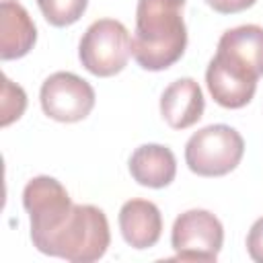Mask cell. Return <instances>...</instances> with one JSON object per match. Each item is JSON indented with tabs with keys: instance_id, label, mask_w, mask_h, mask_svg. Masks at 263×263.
Returning a JSON list of instances; mask_svg holds the SVG:
<instances>
[{
	"instance_id": "30bf717a",
	"label": "cell",
	"mask_w": 263,
	"mask_h": 263,
	"mask_svg": "<svg viewBox=\"0 0 263 263\" xmlns=\"http://www.w3.org/2000/svg\"><path fill=\"white\" fill-rule=\"evenodd\" d=\"M119 230L123 240L138 251L154 247L162 234L158 205L148 199H127L119 210Z\"/></svg>"
},
{
	"instance_id": "8fae6325",
	"label": "cell",
	"mask_w": 263,
	"mask_h": 263,
	"mask_svg": "<svg viewBox=\"0 0 263 263\" xmlns=\"http://www.w3.org/2000/svg\"><path fill=\"white\" fill-rule=\"evenodd\" d=\"M37 41V29L18 2L0 4V58L16 60L27 55Z\"/></svg>"
},
{
	"instance_id": "6da1fadb",
	"label": "cell",
	"mask_w": 263,
	"mask_h": 263,
	"mask_svg": "<svg viewBox=\"0 0 263 263\" xmlns=\"http://www.w3.org/2000/svg\"><path fill=\"white\" fill-rule=\"evenodd\" d=\"M185 2L187 0H138L132 55L144 70H166L185 53Z\"/></svg>"
},
{
	"instance_id": "2e32d148",
	"label": "cell",
	"mask_w": 263,
	"mask_h": 263,
	"mask_svg": "<svg viewBox=\"0 0 263 263\" xmlns=\"http://www.w3.org/2000/svg\"><path fill=\"white\" fill-rule=\"evenodd\" d=\"M247 251L253 261L263 263V216L253 222V226L247 234Z\"/></svg>"
},
{
	"instance_id": "4fadbf2b",
	"label": "cell",
	"mask_w": 263,
	"mask_h": 263,
	"mask_svg": "<svg viewBox=\"0 0 263 263\" xmlns=\"http://www.w3.org/2000/svg\"><path fill=\"white\" fill-rule=\"evenodd\" d=\"M249 66L255 74L263 76V27L259 25H240L222 33L218 49Z\"/></svg>"
},
{
	"instance_id": "e0dca14e",
	"label": "cell",
	"mask_w": 263,
	"mask_h": 263,
	"mask_svg": "<svg viewBox=\"0 0 263 263\" xmlns=\"http://www.w3.org/2000/svg\"><path fill=\"white\" fill-rule=\"evenodd\" d=\"M257 0H205L208 6H212L220 14H234L240 10H247L255 4Z\"/></svg>"
},
{
	"instance_id": "8992f818",
	"label": "cell",
	"mask_w": 263,
	"mask_h": 263,
	"mask_svg": "<svg viewBox=\"0 0 263 263\" xmlns=\"http://www.w3.org/2000/svg\"><path fill=\"white\" fill-rule=\"evenodd\" d=\"M39 101L47 117L62 123H74L92 111L95 88L74 72H53L43 80Z\"/></svg>"
},
{
	"instance_id": "3957f363",
	"label": "cell",
	"mask_w": 263,
	"mask_h": 263,
	"mask_svg": "<svg viewBox=\"0 0 263 263\" xmlns=\"http://www.w3.org/2000/svg\"><path fill=\"white\" fill-rule=\"evenodd\" d=\"M245 154L242 136L226 125L212 123L197 129L185 144V162L199 177H222L234 171Z\"/></svg>"
},
{
	"instance_id": "ac0fdd59",
	"label": "cell",
	"mask_w": 263,
	"mask_h": 263,
	"mask_svg": "<svg viewBox=\"0 0 263 263\" xmlns=\"http://www.w3.org/2000/svg\"><path fill=\"white\" fill-rule=\"evenodd\" d=\"M2 2H10V0H2Z\"/></svg>"
},
{
	"instance_id": "ba28073f",
	"label": "cell",
	"mask_w": 263,
	"mask_h": 263,
	"mask_svg": "<svg viewBox=\"0 0 263 263\" xmlns=\"http://www.w3.org/2000/svg\"><path fill=\"white\" fill-rule=\"evenodd\" d=\"M259 78L261 76L255 74L249 66L222 51H216L205 70V84L210 95L218 105L226 109H240L249 105L255 97Z\"/></svg>"
},
{
	"instance_id": "9a60e30c",
	"label": "cell",
	"mask_w": 263,
	"mask_h": 263,
	"mask_svg": "<svg viewBox=\"0 0 263 263\" xmlns=\"http://www.w3.org/2000/svg\"><path fill=\"white\" fill-rule=\"evenodd\" d=\"M0 107H2V119H0L2 125H8L14 119H18L27 109L25 90L18 84H14L8 76H2V103H0Z\"/></svg>"
},
{
	"instance_id": "7a4b0ae2",
	"label": "cell",
	"mask_w": 263,
	"mask_h": 263,
	"mask_svg": "<svg viewBox=\"0 0 263 263\" xmlns=\"http://www.w3.org/2000/svg\"><path fill=\"white\" fill-rule=\"evenodd\" d=\"M109 242L111 232L105 212L88 203H74L68 218L58 228L33 240L39 253L72 263L99 261L107 253Z\"/></svg>"
},
{
	"instance_id": "52a82bcc",
	"label": "cell",
	"mask_w": 263,
	"mask_h": 263,
	"mask_svg": "<svg viewBox=\"0 0 263 263\" xmlns=\"http://www.w3.org/2000/svg\"><path fill=\"white\" fill-rule=\"evenodd\" d=\"M72 205L66 187L58 179L49 175L33 177L23 189V208L31 220V240L58 228L68 218Z\"/></svg>"
},
{
	"instance_id": "5b68a950",
	"label": "cell",
	"mask_w": 263,
	"mask_h": 263,
	"mask_svg": "<svg viewBox=\"0 0 263 263\" xmlns=\"http://www.w3.org/2000/svg\"><path fill=\"white\" fill-rule=\"evenodd\" d=\"M222 242V222L208 210H187L179 214L171 230L177 261H216Z\"/></svg>"
},
{
	"instance_id": "7c38bea8",
	"label": "cell",
	"mask_w": 263,
	"mask_h": 263,
	"mask_svg": "<svg viewBox=\"0 0 263 263\" xmlns=\"http://www.w3.org/2000/svg\"><path fill=\"white\" fill-rule=\"evenodd\" d=\"M129 173L136 183L152 189H162L177 175V160L171 148L162 144H142L129 156Z\"/></svg>"
},
{
	"instance_id": "5bb4252c",
	"label": "cell",
	"mask_w": 263,
	"mask_h": 263,
	"mask_svg": "<svg viewBox=\"0 0 263 263\" xmlns=\"http://www.w3.org/2000/svg\"><path fill=\"white\" fill-rule=\"evenodd\" d=\"M37 6L49 25L68 27L84 14L88 0H37Z\"/></svg>"
},
{
	"instance_id": "9c48e42d",
	"label": "cell",
	"mask_w": 263,
	"mask_h": 263,
	"mask_svg": "<svg viewBox=\"0 0 263 263\" xmlns=\"http://www.w3.org/2000/svg\"><path fill=\"white\" fill-rule=\"evenodd\" d=\"M205 99L193 78L171 82L160 97V115L173 129H185L197 123L203 115Z\"/></svg>"
},
{
	"instance_id": "277c9868",
	"label": "cell",
	"mask_w": 263,
	"mask_h": 263,
	"mask_svg": "<svg viewBox=\"0 0 263 263\" xmlns=\"http://www.w3.org/2000/svg\"><path fill=\"white\" fill-rule=\"evenodd\" d=\"M132 55V37L123 23L115 18H99L84 31L78 58L95 76L107 78L121 72Z\"/></svg>"
}]
</instances>
